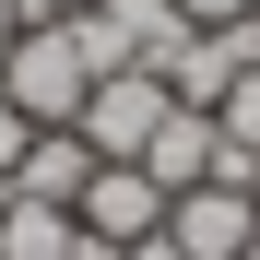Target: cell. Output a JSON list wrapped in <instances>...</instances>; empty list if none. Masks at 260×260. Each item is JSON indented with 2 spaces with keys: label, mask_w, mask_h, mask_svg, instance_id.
<instances>
[{
  "label": "cell",
  "mask_w": 260,
  "mask_h": 260,
  "mask_svg": "<svg viewBox=\"0 0 260 260\" xmlns=\"http://www.w3.org/2000/svg\"><path fill=\"white\" fill-rule=\"evenodd\" d=\"M0 95H12L36 130H71V118H83V95H95L83 36H71V24H24L12 48H0Z\"/></svg>",
  "instance_id": "1"
},
{
  "label": "cell",
  "mask_w": 260,
  "mask_h": 260,
  "mask_svg": "<svg viewBox=\"0 0 260 260\" xmlns=\"http://www.w3.org/2000/svg\"><path fill=\"white\" fill-rule=\"evenodd\" d=\"M166 107H178V95H166V71H142V59H130V71H95V95H83V142H95V166H142V142H154V130H166Z\"/></svg>",
  "instance_id": "2"
},
{
  "label": "cell",
  "mask_w": 260,
  "mask_h": 260,
  "mask_svg": "<svg viewBox=\"0 0 260 260\" xmlns=\"http://www.w3.org/2000/svg\"><path fill=\"white\" fill-rule=\"evenodd\" d=\"M166 237H178V260H248L260 248V189L248 178H201L166 201Z\"/></svg>",
  "instance_id": "3"
},
{
  "label": "cell",
  "mask_w": 260,
  "mask_h": 260,
  "mask_svg": "<svg viewBox=\"0 0 260 260\" xmlns=\"http://www.w3.org/2000/svg\"><path fill=\"white\" fill-rule=\"evenodd\" d=\"M71 225L107 237V248H142V237H166V189L142 178V166H95L83 201H71Z\"/></svg>",
  "instance_id": "4"
},
{
  "label": "cell",
  "mask_w": 260,
  "mask_h": 260,
  "mask_svg": "<svg viewBox=\"0 0 260 260\" xmlns=\"http://www.w3.org/2000/svg\"><path fill=\"white\" fill-rule=\"evenodd\" d=\"M83 178H95V142H83V130H36V142H24V166H12V178H0V201H83Z\"/></svg>",
  "instance_id": "5"
},
{
  "label": "cell",
  "mask_w": 260,
  "mask_h": 260,
  "mask_svg": "<svg viewBox=\"0 0 260 260\" xmlns=\"http://www.w3.org/2000/svg\"><path fill=\"white\" fill-rule=\"evenodd\" d=\"M213 154H225V142H213V118H201V107H166V130L142 142V178L178 201V189H201V178H213Z\"/></svg>",
  "instance_id": "6"
},
{
  "label": "cell",
  "mask_w": 260,
  "mask_h": 260,
  "mask_svg": "<svg viewBox=\"0 0 260 260\" xmlns=\"http://www.w3.org/2000/svg\"><path fill=\"white\" fill-rule=\"evenodd\" d=\"M95 12L118 24V48H130V59H142V71H166V59H178V48H189V36H201V24L178 12V0H95Z\"/></svg>",
  "instance_id": "7"
},
{
  "label": "cell",
  "mask_w": 260,
  "mask_h": 260,
  "mask_svg": "<svg viewBox=\"0 0 260 260\" xmlns=\"http://www.w3.org/2000/svg\"><path fill=\"white\" fill-rule=\"evenodd\" d=\"M83 248V225L59 201H0V260H71Z\"/></svg>",
  "instance_id": "8"
},
{
  "label": "cell",
  "mask_w": 260,
  "mask_h": 260,
  "mask_svg": "<svg viewBox=\"0 0 260 260\" xmlns=\"http://www.w3.org/2000/svg\"><path fill=\"white\" fill-rule=\"evenodd\" d=\"M213 142H225V154H248L260 166V59L225 83V95H213Z\"/></svg>",
  "instance_id": "9"
},
{
  "label": "cell",
  "mask_w": 260,
  "mask_h": 260,
  "mask_svg": "<svg viewBox=\"0 0 260 260\" xmlns=\"http://www.w3.org/2000/svg\"><path fill=\"white\" fill-rule=\"evenodd\" d=\"M24 142H36V118H24L12 95H0V178H12V166H24Z\"/></svg>",
  "instance_id": "10"
},
{
  "label": "cell",
  "mask_w": 260,
  "mask_h": 260,
  "mask_svg": "<svg viewBox=\"0 0 260 260\" xmlns=\"http://www.w3.org/2000/svg\"><path fill=\"white\" fill-rule=\"evenodd\" d=\"M178 12H189V24H248L260 0H178Z\"/></svg>",
  "instance_id": "11"
},
{
  "label": "cell",
  "mask_w": 260,
  "mask_h": 260,
  "mask_svg": "<svg viewBox=\"0 0 260 260\" xmlns=\"http://www.w3.org/2000/svg\"><path fill=\"white\" fill-rule=\"evenodd\" d=\"M24 24H71V12H95V0H12Z\"/></svg>",
  "instance_id": "12"
},
{
  "label": "cell",
  "mask_w": 260,
  "mask_h": 260,
  "mask_svg": "<svg viewBox=\"0 0 260 260\" xmlns=\"http://www.w3.org/2000/svg\"><path fill=\"white\" fill-rule=\"evenodd\" d=\"M118 260H178V237H142V248H118Z\"/></svg>",
  "instance_id": "13"
},
{
  "label": "cell",
  "mask_w": 260,
  "mask_h": 260,
  "mask_svg": "<svg viewBox=\"0 0 260 260\" xmlns=\"http://www.w3.org/2000/svg\"><path fill=\"white\" fill-rule=\"evenodd\" d=\"M12 36H24V12H12V0H0V48H12Z\"/></svg>",
  "instance_id": "14"
},
{
  "label": "cell",
  "mask_w": 260,
  "mask_h": 260,
  "mask_svg": "<svg viewBox=\"0 0 260 260\" xmlns=\"http://www.w3.org/2000/svg\"><path fill=\"white\" fill-rule=\"evenodd\" d=\"M248 260H260V248H248Z\"/></svg>",
  "instance_id": "15"
}]
</instances>
